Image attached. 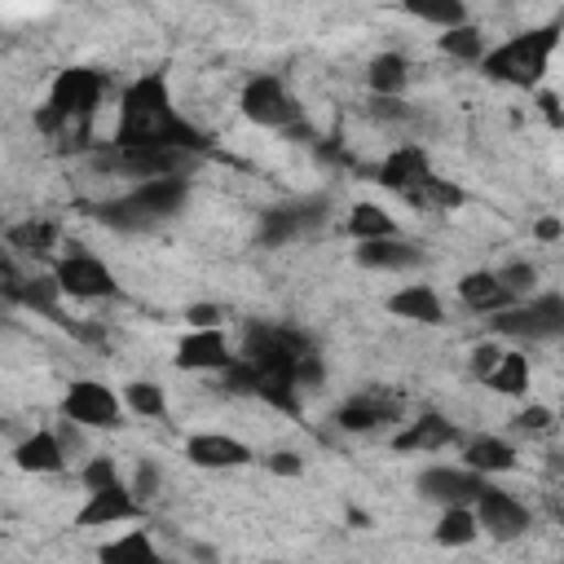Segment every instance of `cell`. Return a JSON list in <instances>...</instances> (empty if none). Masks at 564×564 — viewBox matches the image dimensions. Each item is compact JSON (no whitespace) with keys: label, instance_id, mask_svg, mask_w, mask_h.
<instances>
[{"label":"cell","instance_id":"6da1fadb","mask_svg":"<svg viewBox=\"0 0 564 564\" xmlns=\"http://www.w3.org/2000/svg\"><path fill=\"white\" fill-rule=\"evenodd\" d=\"M115 145H185V150H207V137L176 115L172 88L163 70H150L132 79L119 97V123H115Z\"/></svg>","mask_w":564,"mask_h":564},{"label":"cell","instance_id":"7a4b0ae2","mask_svg":"<svg viewBox=\"0 0 564 564\" xmlns=\"http://www.w3.org/2000/svg\"><path fill=\"white\" fill-rule=\"evenodd\" d=\"M106 75L101 70H93V66H66V70H57V79L48 84V101H44V110L35 115V128L40 132H48V137H57V141H66V137H88V119H93V110L101 106V97H106Z\"/></svg>","mask_w":564,"mask_h":564},{"label":"cell","instance_id":"3957f363","mask_svg":"<svg viewBox=\"0 0 564 564\" xmlns=\"http://www.w3.org/2000/svg\"><path fill=\"white\" fill-rule=\"evenodd\" d=\"M185 203H189V176H150L137 189H128L123 198L97 203L93 216L119 234H141V229L172 220Z\"/></svg>","mask_w":564,"mask_h":564},{"label":"cell","instance_id":"277c9868","mask_svg":"<svg viewBox=\"0 0 564 564\" xmlns=\"http://www.w3.org/2000/svg\"><path fill=\"white\" fill-rule=\"evenodd\" d=\"M560 22H546V26H529L520 35H511L507 44H498L494 53L480 57V70L498 84H511V88H538L546 66H551V53L560 48Z\"/></svg>","mask_w":564,"mask_h":564},{"label":"cell","instance_id":"5b68a950","mask_svg":"<svg viewBox=\"0 0 564 564\" xmlns=\"http://www.w3.org/2000/svg\"><path fill=\"white\" fill-rule=\"evenodd\" d=\"M198 163H203V150H185V145H115L110 141V154H101V167H115L137 181L189 176Z\"/></svg>","mask_w":564,"mask_h":564},{"label":"cell","instance_id":"8992f818","mask_svg":"<svg viewBox=\"0 0 564 564\" xmlns=\"http://www.w3.org/2000/svg\"><path fill=\"white\" fill-rule=\"evenodd\" d=\"M313 352V339L295 326H269V322H256L242 339V357L260 370V375H291L295 379V366L300 357Z\"/></svg>","mask_w":564,"mask_h":564},{"label":"cell","instance_id":"52a82bcc","mask_svg":"<svg viewBox=\"0 0 564 564\" xmlns=\"http://www.w3.org/2000/svg\"><path fill=\"white\" fill-rule=\"evenodd\" d=\"M494 335L507 339H564V295H529L489 313Z\"/></svg>","mask_w":564,"mask_h":564},{"label":"cell","instance_id":"ba28073f","mask_svg":"<svg viewBox=\"0 0 564 564\" xmlns=\"http://www.w3.org/2000/svg\"><path fill=\"white\" fill-rule=\"evenodd\" d=\"M238 110H242V119H251V123H260V128H282V132L304 119V106L295 101V93H291L278 75H256V79H247L242 93H238Z\"/></svg>","mask_w":564,"mask_h":564},{"label":"cell","instance_id":"9c48e42d","mask_svg":"<svg viewBox=\"0 0 564 564\" xmlns=\"http://www.w3.org/2000/svg\"><path fill=\"white\" fill-rule=\"evenodd\" d=\"M53 273H57L62 291H66L70 300H110V295H119V282H115L110 264L97 260V256L84 251V247H70V251L53 264Z\"/></svg>","mask_w":564,"mask_h":564},{"label":"cell","instance_id":"30bf717a","mask_svg":"<svg viewBox=\"0 0 564 564\" xmlns=\"http://www.w3.org/2000/svg\"><path fill=\"white\" fill-rule=\"evenodd\" d=\"M123 397L115 388H106L101 379H75L62 392V414L84 423V427H119L123 423Z\"/></svg>","mask_w":564,"mask_h":564},{"label":"cell","instance_id":"8fae6325","mask_svg":"<svg viewBox=\"0 0 564 564\" xmlns=\"http://www.w3.org/2000/svg\"><path fill=\"white\" fill-rule=\"evenodd\" d=\"M322 220H326V203H322V198L282 203V207H269V212L260 216L256 238H260V247H282V242H291V238H300V234H313Z\"/></svg>","mask_w":564,"mask_h":564},{"label":"cell","instance_id":"7c38bea8","mask_svg":"<svg viewBox=\"0 0 564 564\" xmlns=\"http://www.w3.org/2000/svg\"><path fill=\"white\" fill-rule=\"evenodd\" d=\"M141 498L132 494V485H101V489H88V502L79 507L75 524L79 529H110V524H123V520H141Z\"/></svg>","mask_w":564,"mask_h":564},{"label":"cell","instance_id":"4fadbf2b","mask_svg":"<svg viewBox=\"0 0 564 564\" xmlns=\"http://www.w3.org/2000/svg\"><path fill=\"white\" fill-rule=\"evenodd\" d=\"M476 520H480V529L485 533H494V538H520L524 529H529V507L520 502V498H511L507 489H498V485H489L485 480V489L476 494Z\"/></svg>","mask_w":564,"mask_h":564},{"label":"cell","instance_id":"5bb4252c","mask_svg":"<svg viewBox=\"0 0 564 564\" xmlns=\"http://www.w3.org/2000/svg\"><path fill=\"white\" fill-rule=\"evenodd\" d=\"M234 361H238V352L229 348V339L220 335V326H194L176 344V366L181 370H229Z\"/></svg>","mask_w":564,"mask_h":564},{"label":"cell","instance_id":"9a60e30c","mask_svg":"<svg viewBox=\"0 0 564 564\" xmlns=\"http://www.w3.org/2000/svg\"><path fill=\"white\" fill-rule=\"evenodd\" d=\"M436 172H432V159H427V150L423 145H414V141H405V145H397L383 163H379V185H388V189H397L401 198L405 194H414L419 185H427Z\"/></svg>","mask_w":564,"mask_h":564},{"label":"cell","instance_id":"2e32d148","mask_svg":"<svg viewBox=\"0 0 564 564\" xmlns=\"http://www.w3.org/2000/svg\"><path fill=\"white\" fill-rule=\"evenodd\" d=\"M485 489V476L471 471L467 463L463 467H427L419 476V494L427 502H441V507H454V502H476V494Z\"/></svg>","mask_w":564,"mask_h":564},{"label":"cell","instance_id":"e0dca14e","mask_svg":"<svg viewBox=\"0 0 564 564\" xmlns=\"http://www.w3.org/2000/svg\"><path fill=\"white\" fill-rule=\"evenodd\" d=\"M185 458L203 471H225V467H242L251 463V445L225 436V432H194L185 441Z\"/></svg>","mask_w":564,"mask_h":564},{"label":"cell","instance_id":"ac0fdd59","mask_svg":"<svg viewBox=\"0 0 564 564\" xmlns=\"http://www.w3.org/2000/svg\"><path fill=\"white\" fill-rule=\"evenodd\" d=\"M419 260H423V251H419L414 242H405L401 234L357 242V264H361V269H375V273H405V269H414Z\"/></svg>","mask_w":564,"mask_h":564},{"label":"cell","instance_id":"d6986e66","mask_svg":"<svg viewBox=\"0 0 564 564\" xmlns=\"http://www.w3.org/2000/svg\"><path fill=\"white\" fill-rule=\"evenodd\" d=\"M13 463H18V471L53 476V471H62L70 458H66V449H62L57 432H53V427H40V432H31L26 441H18V445H13Z\"/></svg>","mask_w":564,"mask_h":564},{"label":"cell","instance_id":"ffe728a7","mask_svg":"<svg viewBox=\"0 0 564 564\" xmlns=\"http://www.w3.org/2000/svg\"><path fill=\"white\" fill-rule=\"evenodd\" d=\"M397 419V401L388 397V392H357V397H348L344 405H339V414H335V423L344 427V432H370V427H383V423H392Z\"/></svg>","mask_w":564,"mask_h":564},{"label":"cell","instance_id":"44dd1931","mask_svg":"<svg viewBox=\"0 0 564 564\" xmlns=\"http://www.w3.org/2000/svg\"><path fill=\"white\" fill-rule=\"evenodd\" d=\"M458 300L471 308V313H498L507 304H516V295L502 286V278L494 269H471L458 278Z\"/></svg>","mask_w":564,"mask_h":564},{"label":"cell","instance_id":"7402d4cb","mask_svg":"<svg viewBox=\"0 0 564 564\" xmlns=\"http://www.w3.org/2000/svg\"><path fill=\"white\" fill-rule=\"evenodd\" d=\"M388 313L405 317V322H423V326H441L445 322V304L427 282H410L401 291L388 295Z\"/></svg>","mask_w":564,"mask_h":564},{"label":"cell","instance_id":"603a6c76","mask_svg":"<svg viewBox=\"0 0 564 564\" xmlns=\"http://www.w3.org/2000/svg\"><path fill=\"white\" fill-rule=\"evenodd\" d=\"M454 441H458V427H454L445 414H423V419L405 423V427L392 436V449H423V454H432V449H445V445H454Z\"/></svg>","mask_w":564,"mask_h":564},{"label":"cell","instance_id":"cb8c5ba5","mask_svg":"<svg viewBox=\"0 0 564 564\" xmlns=\"http://www.w3.org/2000/svg\"><path fill=\"white\" fill-rule=\"evenodd\" d=\"M463 463L480 476H498V471L516 467V445L502 441V436H476V441L463 445Z\"/></svg>","mask_w":564,"mask_h":564},{"label":"cell","instance_id":"d4e9b609","mask_svg":"<svg viewBox=\"0 0 564 564\" xmlns=\"http://www.w3.org/2000/svg\"><path fill=\"white\" fill-rule=\"evenodd\" d=\"M366 84H370L375 97H401L405 84H410V62L401 53H379L366 66Z\"/></svg>","mask_w":564,"mask_h":564},{"label":"cell","instance_id":"484cf974","mask_svg":"<svg viewBox=\"0 0 564 564\" xmlns=\"http://www.w3.org/2000/svg\"><path fill=\"white\" fill-rule=\"evenodd\" d=\"M4 242H9V251L40 260V256H48L57 247V225L53 220H22V225H9Z\"/></svg>","mask_w":564,"mask_h":564},{"label":"cell","instance_id":"4316f807","mask_svg":"<svg viewBox=\"0 0 564 564\" xmlns=\"http://www.w3.org/2000/svg\"><path fill=\"white\" fill-rule=\"evenodd\" d=\"M480 538V520H476V507L471 502H454L441 511L436 520V542L441 546H467Z\"/></svg>","mask_w":564,"mask_h":564},{"label":"cell","instance_id":"83f0119b","mask_svg":"<svg viewBox=\"0 0 564 564\" xmlns=\"http://www.w3.org/2000/svg\"><path fill=\"white\" fill-rule=\"evenodd\" d=\"M485 383H489L494 392H502V397H524V392H529V357L502 348V357H498V366L485 375Z\"/></svg>","mask_w":564,"mask_h":564},{"label":"cell","instance_id":"f1b7e54d","mask_svg":"<svg viewBox=\"0 0 564 564\" xmlns=\"http://www.w3.org/2000/svg\"><path fill=\"white\" fill-rule=\"evenodd\" d=\"M348 234H352L357 242H366V238H392V234H397V220H392L388 207H379V203H352V212H348Z\"/></svg>","mask_w":564,"mask_h":564},{"label":"cell","instance_id":"f546056e","mask_svg":"<svg viewBox=\"0 0 564 564\" xmlns=\"http://www.w3.org/2000/svg\"><path fill=\"white\" fill-rule=\"evenodd\" d=\"M401 9L410 18H419V22H427V26H441V31L467 22V4L463 0H401Z\"/></svg>","mask_w":564,"mask_h":564},{"label":"cell","instance_id":"4dcf8cb0","mask_svg":"<svg viewBox=\"0 0 564 564\" xmlns=\"http://www.w3.org/2000/svg\"><path fill=\"white\" fill-rule=\"evenodd\" d=\"M436 44H441L445 57H458V62H480V57H485V35H480L476 22H458V26L441 31Z\"/></svg>","mask_w":564,"mask_h":564},{"label":"cell","instance_id":"1f68e13d","mask_svg":"<svg viewBox=\"0 0 564 564\" xmlns=\"http://www.w3.org/2000/svg\"><path fill=\"white\" fill-rule=\"evenodd\" d=\"M123 405H128L132 414H141V419H163V414H167V397H163V388H159L154 379H132V383H123Z\"/></svg>","mask_w":564,"mask_h":564},{"label":"cell","instance_id":"d6a6232c","mask_svg":"<svg viewBox=\"0 0 564 564\" xmlns=\"http://www.w3.org/2000/svg\"><path fill=\"white\" fill-rule=\"evenodd\" d=\"M414 207H427V212H449V207H458L463 203V189L458 185H449L445 176H432L427 185H419L414 194H405Z\"/></svg>","mask_w":564,"mask_h":564},{"label":"cell","instance_id":"836d02e7","mask_svg":"<svg viewBox=\"0 0 564 564\" xmlns=\"http://www.w3.org/2000/svg\"><path fill=\"white\" fill-rule=\"evenodd\" d=\"M123 555H132V560H159V546L150 542L145 529H132V533H123V538H115V542L101 546V560H123Z\"/></svg>","mask_w":564,"mask_h":564},{"label":"cell","instance_id":"e575fe53","mask_svg":"<svg viewBox=\"0 0 564 564\" xmlns=\"http://www.w3.org/2000/svg\"><path fill=\"white\" fill-rule=\"evenodd\" d=\"M498 278H502V286H507L516 300H529L533 286H538V269H533L529 260H511V264H502Z\"/></svg>","mask_w":564,"mask_h":564},{"label":"cell","instance_id":"d590c367","mask_svg":"<svg viewBox=\"0 0 564 564\" xmlns=\"http://www.w3.org/2000/svg\"><path fill=\"white\" fill-rule=\"evenodd\" d=\"M79 480L88 485V489H101V485H115L119 480V463L110 458V454H93L84 467H79Z\"/></svg>","mask_w":564,"mask_h":564},{"label":"cell","instance_id":"8d00e7d4","mask_svg":"<svg viewBox=\"0 0 564 564\" xmlns=\"http://www.w3.org/2000/svg\"><path fill=\"white\" fill-rule=\"evenodd\" d=\"M159 485H163L159 463H154V458H137V467H132V494H137L141 502H150V498L159 494Z\"/></svg>","mask_w":564,"mask_h":564},{"label":"cell","instance_id":"74e56055","mask_svg":"<svg viewBox=\"0 0 564 564\" xmlns=\"http://www.w3.org/2000/svg\"><path fill=\"white\" fill-rule=\"evenodd\" d=\"M511 423H516L520 432H529V436H542V432L555 427V410H546V405H529V410H520Z\"/></svg>","mask_w":564,"mask_h":564},{"label":"cell","instance_id":"f35d334b","mask_svg":"<svg viewBox=\"0 0 564 564\" xmlns=\"http://www.w3.org/2000/svg\"><path fill=\"white\" fill-rule=\"evenodd\" d=\"M57 432V441H62V449H66V458H79L88 445H84V423H75V419H66L62 414V423L53 427Z\"/></svg>","mask_w":564,"mask_h":564},{"label":"cell","instance_id":"ab89813d","mask_svg":"<svg viewBox=\"0 0 564 564\" xmlns=\"http://www.w3.org/2000/svg\"><path fill=\"white\" fill-rule=\"evenodd\" d=\"M498 357H502V348H498L494 339L476 344V348H471V375H476V379H485V375L498 366Z\"/></svg>","mask_w":564,"mask_h":564},{"label":"cell","instance_id":"60d3db41","mask_svg":"<svg viewBox=\"0 0 564 564\" xmlns=\"http://www.w3.org/2000/svg\"><path fill=\"white\" fill-rule=\"evenodd\" d=\"M300 454H291V449H278V454H269V471L273 476H300Z\"/></svg>","mask_w":564,"mask_h":564},{"label":"cell","instance_id":"b9f144b4","mask_svg":"<svg viewBox=\"0 0 564 564\" xmlns=\"http://www.w3.org/2000/svg\"><path fill=\"white\" fill-rule=\"evenodd\" d=\"M185 322L189 326H220V308L216 304H189L185 308Z\"/></svg>","mask_w":564,"mask_h":564},{"label":"cell","instance_id":"7bdbcfd3","mask_svg":"<svg viewBox=\"0 0 564 564\" xmlns=\"http://www.w3.org/2000/svg\"><path fill=\"white\" fill-rule=\"evenodd\" d=\"M370 106H375V119H405V115H410L401 97H375Z\"/></svg>","mask_w":564,"mask_h":564},{"label":"cell","instance_id":"ee69618b","mask_svg":"<svg viewBox=\"0 0 564 564\" xmlns=\"http://www.w3.org/2000/svg\"><path fill=\"white\" fill-rule=\"evenodd\" d=\"M538 110H542V119H546L551 128H564V110H560V97H551V93H538Z\"/></svg>","mask_w":564,"mask_h":564},{"label":"cell","instance_id":"f6af8a7d","mask_svg":"<svg viewBox=\"0 0 564 564\" xmlns=\"http://www.w3.org/2000/svg\"><path fill=\"white\" fill-rule=\"evenodd\" d=\"M533 234H538L542 242H555V238L564 234V220H560V216H542V220L533 225Z\"/></svg>","mask_w":564,"mask_h":564}]
</instances>
